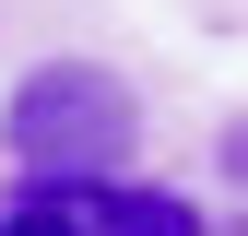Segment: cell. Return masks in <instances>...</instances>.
I'll return each instance as SVG.
<instances>
[{
	"label": "cell",
	"instance_id": "6da1fadb",
	"mask_svg": "<svg viewBox=\"0 0 248 236\" xmlns=\"http://www.w3.org/2000/svg\"><path fill=\"white\" fill-rule=\"evenodd\" d=\"M130 130H142L130 83L95 71V59H47V71L12 83V154L36 177H118L130 165Z\"/></svg>",
	"mask_w": 248,
	"mask_h": 236
},
{
	"label": "cell",
	"instance_id": "7a4b0ae2",
	"mask_svg": "<svg viewBox=\"0 0 248 236\" xmlns=\"http://www.w3.org/2000/svg\"><path fill=\"white\" fill-rule=\"evenodd\" d=\"M95 236H201V201L154 177H95Z\"/></svg>",
	"mask_w": 248,
	"mask_h": 236
},
{
	"label": "cell",
	"instance_id": "3957f363",
	"mask_svg": "<svg viewBox=\"0 0 248 236\" xmlns=\"http://www.w3.org/2000/svg\"><path fill=\"white\" fill-rule=\"evenodd\" d=\"M0 236H95V177H24Z\"/></svg>",
	"mask_w": 248,
	"mask_h": 236
}]
</instances>
